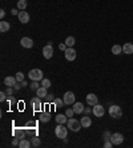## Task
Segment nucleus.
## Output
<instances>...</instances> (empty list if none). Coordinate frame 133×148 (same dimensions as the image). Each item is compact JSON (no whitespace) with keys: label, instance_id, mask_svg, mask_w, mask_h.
<instances>
[{"label":"nucleus","instance_id":"29","mask_svg":"<svg viewBox=\"0 0 133 148\" xmlns=\"http://www.w3.org/2000/svg\"><path fill=\"white\" fill-rule=\"evenodd\" d=\"M41 87H44V88H49V87H51V80L49 79H43L41 80Z\"/></svg>","mask_w":133,"mask_h":148},{"label":"nucleus","instance_id":"37","mask_svg":"<svg viewBox=\"0 0 133 148\" xmlns=\"http://www.w3.org/2000/svg\"><path fill=\"white\" fill-rule=\"evenodd\" d=\"M104 147H105V148H110V147H113V143L110 140H106V141H104Z\"/></svg>","mask_w":133,"mask_h":148},{"label":"nucleus","instance_id":"7","mask_svg":"<svg viewBox=\"0 0 133 148\" xmlns=\"http://www.w3.org/2000/svg\"><path fill=\"white\" fill-rule=\"evenodd\" d=\"M110 141L113 143V145H120V144H123V141H124V135L120 134V132H115V134H112V136H110Z\"/></svg>","mask_w":133,"mask_h":148},{"label":"nucleus","instance_id":"16","mask_svg":"<svg viewBox=\"0 0 133 148\" xmlns=\"http://www.w3.org/2000/svg\"><path fill=\"white\" fill-rule=\"evenodd\" d=\"M80 121H81L83 128H89L91 125H92V119H91L89 116H83L81 119H80Z\"/></svg>","mask_w":133,"mask_h":148},{"label":"nucleus","instance_id":"36","mask_svg":"<svg viewBox=\"0 0 133 148\" xmlns=\"http://www.w3.org/2000/svg\"><path fill=\"white\" fill-rule=\"evenodd\" d=\"M19 143H20V139L15 136V138L12 139V145H14V147H16V145H19Z\"/></svg>","mask_w":133,"mask_h":148},{"label":"nucleus","instance_id":"20","mask_svg":"<svg viewBox=\"0 0 133 148\" xmlns=\"http://www.w3.org/2000/svg\"><path fill=\"white\" fill-rule=\"evenodd\" d=\"M10 28H11V24L8 21H4V20L0 21V32H8Z\"/></svg>","mask_w":133,"mask_h":148},{"label":"nucleus","instance_id":"27","mask_svg":"<svg viewBox=\"0 0 133 148\" xmlns=\"http://www.w3.org/2000/svg\"><path fill=\"white\" fill-rule=\"evenodd\" d=\"M31 143H32V147H39V145L41 144V140L39 136H33V138L31 139Z\"/></svg>","mask_w":133,"mask_h":148},{"label":"nucleus","instance_id":"38","mask_svg":"<svg viewBox=\"0 0 133 148\" xmlns=\"http://www.w3.org/2000/svg\"><path fill=\"white\" fill-rule=\"evenodd\" d=\"M67 48H68V47H67L65 43H60V44H59V49H60V51H65Z\"/></svg>","mask_w":133,"mask_h":148},{"label":"nucleus","instance_id":"15","mask_svg":"<svg viewBox=\"0 0 133 148\" xmlns=\"http://www.w3.org/2000/svg\"><path fill=\"white\" fill-rule=\"evenodd\" d=\"M17 83L16 77L15 76H7L5 79H4V84L7 87H15V84Z\"/></svg>","mask_w":133,"mask_h":148},{"label":"nucleus","instance_id":"33","mask_svg":"<svg viewBox=\"0 0 133 148\" xmlns=\"http://www.w3.org/2000/svg\"><path fill=\"white\" fill-rule=\"evenodd\" d=\"M7 92H5V91H1V92H0V101H1V103H3V101H5V100H7Z\"/></svg>","mask_w":133,"mask_h":148},{"label":"nucleus","instance_id":"1","mask_svg":"<svg viewBox=\"0 0 133 148\" xmlns=\"http://www.w3.org/2000/svg\"><path fill=\"white\" fill-rule=\"evenodd\" d=\"M67 127H68V130H71L72 132H78L80 130H81V121L80 120H76V119H73V117H69L68 121H67Z\"/></svg>","mask_w":133,"mask_h":148},{"label":"nucleus","instance_id":"30","mask_svg":"<svg viewBox=\"0 0 133 148\" xmlns=\"http://www.w3.org/2000/svg\"><path fill=\"white\" fill-rule=\"evenodd\" d=\"M29 88H31L32 91H38L39 88H40V84H39V82H32L31 84H29Z\"/></svg>","mask_w":133,"mask_h":148},{"label":"nucleus","instance_id":"42","mask_svg":"<svg viewBox=\"0 0 133 148\" xmlns=\"http://www.w3.org/2000/svg\"><path fill=\"white\" fill-rule=\"evenodd\" d=\"M14 88H15V90H16V91H19V90H20V88H21V86H20V84H19V82H17L16 84H15V87H14Z\"/></svg>","mask_w":133,"mask_h":148},{"label":"nucleus","instance_id":"22","mask_svg":"<svg viewBox=\"0 0 133 148\" xmlns=\"http://www.w3.org/2000/svg\"><path fill=\"white\" fill-rule=\"evenodd\" d=\"M112 53L113 55H120V53H123V45L115 44L112 47Z\"/></svg>","mask_w":133,"mask_h":148},{"label":"nucleus","instance_id":"40","mask_svg":"<svg viewBox=\"0 0 133 148\" xmlns=\"http://www.w3.org/2000/svg\"><path fill=\"white\" fill-rule=\"evenodd\" d=\"M11 14L15 15V16H16V15H19V12H17V8H14V10H11Z\"/></svg>","mask_w":133,"mask_h":148},{"label":"nucleus","instance_id":"34","mask_svg":"<svg viewBox=\"0 0 133 148\" xmlns=\"http://www.w3.org/2000/svg\"><path fill=\"white\" fill-rule=\"evenodd\" d=\"M110 136H112V132H109V131H105V132H104V135H102V138H104V141H106V140H110Z\"/></svg>","mask_w":133,"mask_h":148},{"label":"nucleus","instance_id":"10","mask_svg":"<svg viewBox=\"0 0 133 148\" xmlns=\"http://www.w3.org/2000/svg\"><path fill=\"white\" fill-rule=\"evenodd\" d=\"M41 97H32L31 99V106L33 108L35 112H41V107H43V104H41Z\"/></svg>","mask_w":133,"mask_h":148},{"label":"nucleus","instance_id":"13","mask_svg":"<svg viewBox=\"0 0 133 148\" xmlns=\"http://www.w3.org/2000/svg\"><path fill=\"white\" fill-rule=\"evenodd\" d=\"M19 21L23 23V24H27L28 21H29V14H28L27 11H19Z\"/></svg>","mask_w":133,"mask_h":148},{"label":"nucleus","instance_id":"26","mask_svg":"<svg viewBox=\"0 0 133 148\" xmlns=\"http://www.w3.org/2000/svg\"><path fill=\"white\" fill-rule=\"evenodd\" d=\"M64 100H61L60 97H56L55 101H53V106H55V108H61L63 106H64Z\"/></svg>","mask_w":133,"mask_h":148},{"label":"nucleus","instance_id":"17","mask_svg":"<svg viewBox=\"0 0 133 148\" xmlns=\"http://www.w3.org/2000/svg\"><path fill=\"white\" fill-rule=\"evenodd\" d=\"M123 52L125 55H132L133 53V43H125L123 45Z\"/></svg>","mask_w":133,"mask_h":148},{"label":"nucleus","instance_id":"23","mask_svg":"<svg viewBox=\"0 0 133 148\" xmlns=\"http://www.w3.org/2000/svg\"><path fill=\"white\" fill-rule=\"evenodd\" d=\"M32 145V143L27 139H21L20 143H19V148H29Z\"/></svg>","mask_w":133,"mask_h":148},{"label":"nucleus","instance_id":"24","mask_svg":"<svg viewBox=\"0 0 133 148\" xmlns=\"http://www.w3.org/2000/svg\"><path fill=\"white\" fill-rule=\"evenodd\" d=\"M36 93H38V96L41 97V99H43V97H45L48 95V93H47V88H44V87H40V88L36 91Z\"/></svg>","mask_w":133,"mask_h":148},{"label":"nucleus","instance_id":"3","mask_svg":"<svg viewBox=\"0 0 133 148\" xmlns=\"http://www.w3.org/2000/svg\"><path fill=\"white\" fill-rule=\"evenodd\" d=\"M28 76H29V79H31L32 82H40V80L44 79V77H43V71H41L40 68L31 69L29 73H28Z\"/></svg>","mask_w":133,"mask_h":148},{"label":"nucleus","instance_id":"41","mask_svg":"<svg viewBox=\"0 0 133 148\" xmlns=\"http://www.w3.org/2000/svg\"><path fill=\"white\" fill-rule=\"evenodd\" d=\"M4 16H5V11L0 10V17H1V19H4Z\"/></svg>","mask_w":133,"mask_h":148},{"label":"nucleus","instance_id":"25","mask_svg":"<svg viewBox=\"0 0 133 148\" xmlns=\"http://www.w3.org/2000/svg\"><path fill=\"white\" fill-rule=\"evenodd\" d=\"M64 43L67 44V47H73V45H75V43H76V40H75V38H73V36H68V38L65 39Z\"/></svg>","mask_w":133,"mask_h":148},{"label":"nucleus","instance_id":"5","mask_svg":"<svg viewBox=\"0 0 133 148\" xmlns=\"http://www.w3.org/2000/svg\"><path fill=\"white\" fill-rule=\"evenodd\" d=\"M63 100H64V103L67 104V106H73L76 101V96L75 93L72 92V91H68V92L64 93V96H63Z\"/></svg>","mask_w":133,"mask_h":148},{"label":"nucleus","instance_id":"21","mask_svg":"<svg viewBox=\"0 0 133 148\" xmlns=\"http://www.w3.org/2000/svg\"><path fill=\"white\" fill-rule=\"evenodd\" d=\"M56 121H57V124H67V121H68V117H67V115H57V116L55 117Z\"/></svg>","mask_w":133,"mask_h":148},{"label":"nucleus","instance_id":"35","mask_svg":"<svg viewBox=\"0 0 133 148\" xmlns=\"http://www.w3.org/2000/svg\"><path fill=\"white\" fill-rule=\"evenodd\" d=\"M45 99H47V103L48 104H53V101H55V97H53V95H47L45 96Z\"/></svg>","mask_w":133,"mask_h":148},{"label":"nucleus","instance_id":"11","mask_svg":"<svg viewBox=\"0 0 133 148\" xmlns=\"http://www.w3.org/2000/svg\"><path fill=\"white\" fill-rule=\"evenodd\" d=\"M85 101L88 106H91V107H93V106H96V104H99V97L96 96L95 93H88L85 96Z\"/></svg>","mask_w":133,"mask_h":148},{"label":"nucleus","instance_id":"8","mask_svg":"<svg viewBox=\"0 0 133 148\" xmlns=\"http://www.w3.org/2000/svg\"><path fill=\"white\" fill-rule=\"evenodd\" d=\"M92 112L96 117H102L105 115V108H104V106H101V104H96V106H93Z\"/></svg>","mask_w":133,"mask_h":148},{"label":"nucleus","instance_id":"19","mask_svg":"<svg viewBox=\"0 0 133 148\" xmlns=\"http://www.w3.org/2000/svg\"><path fill=\"white\" fill-rule=\"evenodd\" d=\"M25 130L24 128H15L14 130V135L16 136V138H19L21 140V139H24V136H25Z\"/></svg>","mask_w":133,"mask_h":148},{"label":"nucleus","instance_id":"43","mask_svg":"<svg viewBox=\"0 0 133 148\" xmlns=\"http://www.w3.org/2000/svg\"><path fill=\"white\" fill-rule=\"evenodd\" d=\"M28 84H27V82H25V80H24V82H21V87H27Z\"/></svg>","mask_w":133,"mask_h":148},{"label":"nucleus","instance_id":"2","mask_svg":"<svg viewBox=\"0 0 133 148\" xmlns=\"http://www.w3.org/2000/svg\"><path fill=\"white\" fill-rule=\"evenodd\" d=\"M108 114H109V116L113 117V119H120V117L123 116V110H121L120 106L113 104V106L109 107V110H108Z\"/></svg>","mask_w":133,"mask_h":148},{"label":"nucleus","instance_id":"12","mask_svg":"<svg viewBox=\"0 0 133 148\" xmlns=\"http://www.w3.org/2000/svg\"><path fill=\"white\" fill-rule=\"evenodd\" d=\"M20 44H21V47H23V48H32V47H33V40H32L31 38H27V36H25V38H21V40H20Z\"/></svg>","mask_w":133,"mask_h":148},{"label":"nucleus","instance_id":"4","mask_svg":"<svg viewBox=\"0 0 133 148\" xmlns=\"http://www.w3.org/2000/svg\"><path fill=\"white\" fill-rule=\"evenodd\" d=\"M55 135L59 139H67V135H68V127H65L64 124H57V127L55 128Z\"/></svg>","mask_w":133,"mask_h":148},{"label":"nucleus","instance_id":"9","mask_svg":"<svg viewBox=\"0 0 133 148\" xmlns=\"http://www.w3.org/2000/svg\"><path fill=\"white\" fill-rule=\"evenodd\" d=\"M43 56H44L47 60H49V59L53 56V48H52V43H48L47 45H44V47H43Z\"/></svg>","mask_w":133,"mask_h":148},{"label":"nucleus","instance_id":"31","mask_svg":"<svg viewBox=\"0 0 133 148\" xmlns=\"http://www.w3.org/2000/svg\"><path fill=\"white\" fill-rule=\"evenodd\" d=\"M15 77H16V80H17V82H19V83L24 82V73H23V72H17Z\"/></svg>","mask_w":133,"mask_h":148},{"label":"nucleus","instance_id":"6","mask_svg":"<svg viewBox=\"0 0 133 148\" xmlns=\"http://www.w3.org/2000/svg\"><path fill=\"white\" fill-rule=\"evenodd\" d=\"M64 55H65V59H67L68 62H73L76 59V56H77V52L75 51L73 47H68V48L64 51Z\"/></svg>","mask_w":133,"mask_h":148},{"label":"nucleus","instance_id":"32","mask_svg":"<svg viewBox=\"0 0 133 148\" xmlns=\"http://www.w3.org/2000/svg\"><path fill=\"white\" fill-rule=\"evenodd\" d=\"M65 115H67V117H73V115H75V111H73V108H68V110L65 111Z\"/></svg>","mask_w":133,"mask_h":148},{"label":"nucleus","instance_id":"18","mask_svg":"<svg viewBox=\"0 0 133 148\" xmlns=\"http://www.w3.org/2000/svg\"><path fill=\"white\" fill-rule=\"evenodd\" d=\"M39 119H40L41 123H48V121L51 120V112H47V111H45V112H43V111H41V112H40V117H39Z\"/></svg>","mask_w":133,"mask_h":148},{"label":"nucleus","instance_id":"39","mask_svg":"<svg viewBox=\"0 0 133 148\" xmlns=\"http://www.w3.org/2000/svg\"><path fill=\"white\" fill-rule=\"evenodd\" d=\"M5 92H7L8 96H11V95L14 93V87H7V90H5Z\"/></svg>","mask_w":133,"mask_h":148},{"label":"nucleus","instance_id":"28","mask_svg":"<svg viewBox=\"0 0 133 148\" xmlns=\"http://www.w3.org/2000/svg\"><path fill=\"white\" fill-rule=\"evenodd\" d=\"M17 8L20 11H24L27 8V0H19L17 1Z\"/></svg>","mask_w":133,"mask_h":148},{"label":"nucleus","instance_id":"14","mask_svg":"<svg viewBox=\"0 0 133 148\" xmlns=\"http://www.w3.org/2000/svg\"><path fill=\"white\" fill-rule=\"evenodd\" d=\"M72 108H73V111H75V114H83V112L85 111L83 103H78V101H75V104L72 106Z\"/></svg>","mask_w":133,"mask_h":148}]
</instances>
